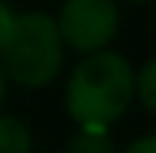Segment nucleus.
<instances>
[{"label": "nucleus", "mask_w": 156, "mask_h": 153, "mask_svg": "<svg viewBox=\"0 0 156 153\" xmlns=\"http://www.w3.org/2000/svg\"><path fill=\"white\" fill-rule=\"evenodd\" d=\"M135 99L132 63L117 51L84 54L66 81V114L78 129H108Z\"/></svg>", "instance_id": "obj_1"}, {"label": "nucleus", "mask_w": 156, "mask_h": 153, "mask_svg": "<svg viewBox=\"0 0 156 153\" xmlns=\"http://www.w3.org/2000/svg\"><path fill=\"white\" fill-rule=\"evenodd\" d=\"M66 45L57 33V21L45 12H24L15 18V30L0 51L6 81L18 87H48L63 69Z\"/></svg>", "instance_id": "obj_2"}, {"label": "nucleus", "mask_w": 156, "mask_h": 153, "mask_svg": "<svg viewBox=\"0 0 156 153\" xmlns=\"http://www.w3.org/2000/svg\"><path fill=\"white\" fill-rule=\"evenodd\" d=\"M54 21L66 48L78 54H96L117 36L120 9L117 0H66Z\"/></svg>", "instance_id": "obj_3"}, {"label": "nucleus", "mask_w": 156, "mask_h": 153, "mask_svg": "<svg viewBox=\"0 0 156 153\" xmlns=\"http://www.w3.org/2000/svg\"><path fill=\"white\" fill-rule=\"evenodd\" d=\"M33 132L30 126L12 114H0V153H30Z\"/></svg>", "instance_id": "obj_4"}, {"label": "nucleus", "mask_w": 156, "mask_h": 153, "mask_svg": "<svg viewBox=\"0 0 156 153\" xmlns=\"http://www.w3.org/2000/svg\"><path fill=\"white\" fill-rule=\"evenodd\" d=\"M66 153H117V144L108 129H78L69 138Z\"/></svg>", "instance_id": "obj_5"}, {"label": "nucleus", "mask_w": 156, "mask_h": 153, "mask_svg": "<svg viewBox=\"0 0 156 153\" xmlns=\"http://www.w3.org/2000/svg\"><path fill=\"white\" fill-rule=\"evenodd\" d=\"M135 99L150 114H156V57L135 72Z\"/></svg>", "instance_id": "obj_6"}, {"label": "nucleus", "mask_w": 156, "mask_h": 153, "mask_svg": "<svg viewBox=\"0 0 156 153\" xmlns=\"http://www.w3.org/2000/svg\"><path fill=\"white\" fill-rule=\"evenodd\" d=\"M15 12H12V6L6 3V0H0V51H3V45L9 42L12 36V30H15Z\"/></svg>", "instance_id": "obj_7"}, {"label": "nucleus", "mask_w": 156, "mask_h": 153, "mask_svg": "<svg viewBox=\"0 0 156 153\" xmlns=\"http://www.w3.org/2000/svg\"><path fill=\"white\" fill-rule=\"evenodd\" d=\"M123 153H156V135H141V138H135Z\"/></svg>", "instance_id": "obj_8"}, {"label": "nucleus", "mask_w": 156, "mask_h": 153, "mask_svg": "<svg viewBox=\"0 0 156 153\" xmlns=\"http://www.w3.org/2000/svg\"><path fill=\"white\" fill-rule=\"evenodd\" d=\"M6 72H3V66H0V108H3V102H6Z\"/></svg>", "instance_id": "obj_9"}, {"label": "nucleus", "mask_w": 156, "mask_h": 153, "mask_svg": "<svg viewBox=\"0 0 156 153\" xmlns=\"http://www.w3.org/2000/svg\"><path fill=\"white\" fill-rule=\"evenodd\" d=\"M123 3H147V0H123Z\"/></svg>", "instance_id": "obj_10"}]
</instances>
